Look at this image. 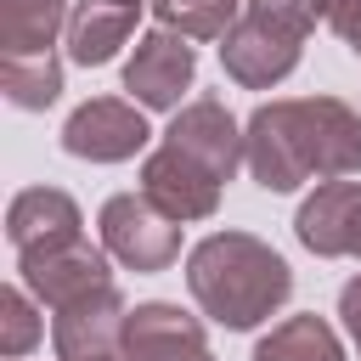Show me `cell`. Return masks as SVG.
<instances>
[{"label":"cell","instance_id":"cell-1","mask_svg":"<svg viewBox=\"0 0 361 361\" xmlns=\"http://www.w3.org/2000/svg\"><path fill=\"white\" fill-rule=\"evenodd\" d=\"M248 175L265 192H299L305 180L361 175V113L338 96H276L243 124Z\"/></svg>","mask_w":361,"mask_h":361},{"label":"cell","instance_id":"cell-2","mask_svg":"<svg viewBox=\"0 0 361 361\" xmlns=\"http://www.w3.org/2000/svg\"><path fill=\"white\" fill-rule=\"evenodd\" d=\"M186 288L197 299V310L226 327V333H248L259 322H271L288 293H293V271L288 259L254 237V231H209L203 243H192L186 254Z\"/></svg>","mask_w":361,"mask_h":361},{"label":"cell","instance_id":"cell-3","mask_svg":"<svg viewBox=\"0 0 361 361\" xmlns=\"http://www.w3.org/2000/svg\"><path fill=\"white\" fill-rule=\"evenodd\" d=\"M316 28V11L310 0H276V6H248L231 34L220 39V68L231 85L243 90H271L282 85L299 56H305V39Z\"/></svg>","mask_w":361,"mask_h":361},{"label":"cell","instance_id":"cell-4","mask_svg":"<svg viewBox=\"0 0 361 361\" xmlns=\"http://www.w3.org/2000/svg\"><path fill=\"white\" fill-rule=\"evenodd\" d=\"M102 226V248L124 265V271H169L180 259V220H169L147 192H113L96 214Z\"/></svg>","mask_w":361,"mask_h":361},{"label":"cell","instance_id":"cell-5","mask_svg":"<svg viewBox=\"0 0 361 361\" xmlns=\"http://www.w3.org/2000/svg\"><path fill=\"white\" fill-rule=\"evenodd\" d=\"M164 147H169V152H180L186 164H197V169H203L209 180H220V186L248 164L243 124H237V118H231V107H226V102H214V96L186 102V107L169 118Z\"/></svg>","mask_w":361,"mask_h":361},{"label":"cell","instance_id":"cell-6","mask_svg":"<svg viewBox=\"0 0 361 361\" xmlns=\"http://www.w3.org/2000/svg\"><path fill=\"white\" fill-rule=\"evenodd\" d=\"M147 141H152V130L141 118V102H124V96H90L62 124V152L85 158V164H124V158L147 152Z\"/></svg>","mask_w":361,"mask_h":361},{"label":"cell","instance_id":"cell-7","mask_svg":"<svg viewBox=\"0 0 361 361\" xmlns=\"http://www.w3.org/2000/svg\"><path fill=\"white\" fill-rule=\"evenodd\" d=\"M107 248L96 243H62V248H34V254H17V282L45 305V310H68L79 299H90L96 288H113V271H107Z\"/></svg>","mask_w":361,"mask_h":361},{"label":"cell","instance_id":"cell-8","mask_svg":"<svg viewBox=\"0 0 361 361\" xmlns=\"http://www.w3.org/2000/svg\"><path fill=\"white\" fill-rule=\"evenodd\" d=\"M197 79V51L192 39L169 34V28H147L124 62V90L141 102V107H158V113H180L186 90Z\"/></svg>","mask_w":361,"mask_h":361},{"label":"cell","instance_id":"cell-9","mask_svg":"<svg viewBox=\"0 0 361 361\" xmlns=\"http://www.w3.org/2000/svg\"><path fill=\"white\" fill-rule=\"evenodd\" d=\"M118 355L124 361H214L209 338H203V322L192 310L169 305V299H147V305L130 310Z\"/></svg>","mask_w":361,"mask_h":361},{"label":"cell","instance_id":"cell-10","mask_svg":"<svg viewBox=\"0 0 361 361\" xmlns=\"http://www.w3.org/2000/svg\"><path fill=\"white\" fill-rule=\"evenodd\" d=\"M124 322H130L124 293L118 288H96L90 299H79L68 310H51V350H56V361H102V355H118Z\"/></svg>","mask_w":361,"mask_h":361},{"label":"cell","instance_id":"cell-11","mask_svg":"<svg viewBox=\"0 0 361 361\" xmlns=\"http://www.w3.org/2000/svg\"><path fill=\"white\" fill-rule=\"evenodd\" d=\"M85 237V214L62 186H23L6 203V243L11 254H34V248H62Z\"/></svg>","mask_w":361,"mask_h":361},{"label":"cell","instance_id":"cell-12","mask_svg":"<svg viewBox=\"0 0 361 361\" xmlns=\"http://www.w3.org/2000/svg\"><path fill=\"white\" fill-rule=\"evenodd\" d=\"M141 192L169 214V220H209L220 209V180H209L197 164H186L180 152H169L164 141L141 158Z\"/></svg>","mask_w":361,"mask_h":361},{"label":"cell","instance_id":"cell-13","mask_svg":"<svg viewBox=\"0 0 361 361\" xmlns=\"http://www.w3.org/2000/svg\"><path fill=\"white\" fill-rule=\"evenodd\" d=\"M355 214H361V180H322V186L299 203L293 237H299L316 259H350Z\"/></svg>","mask_w":361,"mask_h":361},{"label":"cell","instance_id":"cell-14","mask_svg":"<svg viewBox=\"0 0 361 361\" xmlns=\"http://www.w3.org/2000/svg\"><path fill=\"white\" fill-rule=\"evenodd\" d=\"M141 6H118V0H79L68 17V56L79 68H102L118 56V45L135 34Z\"/></svg>","mask_w":361,"mask_h":361},{"label":"cell","instance_id":"cell-15","mask_svg":"<svg viewBox=\"0 0 361 361\" xmlns=\"http://www.w3.org/2000/svg\"><path fill=\"white\" fill-rule=\"evenodd\" d=\"M68 17V0H0V56H51Z\"/></svg>","mask_w":361,"mask_h":361},{"label":"cell","instance_id":"cell-16","mask_svg":"<svg viewBox=\"0 0 361 361\" xmlns=\"http://www.w3.org/2000/svg\"><path fill=\"white\" fill-rule=\"evenodd\" d=\"M248 361H344V344H338L333 322L310 310V316H288V322H276V327L254 344Z\"/></svg>","mask_w":361,"mask_h":361},{"label":"cell","instance_id":"cell-17","mask_svg":"<svg viewBox=\"0 0 361 361\" xmlns=\"http://www.w3.org/2000/svg\"><path fill=\"white\" fill-rule=\"evenodd\" d=\"M243 11H248V0H152L158 28H169L192 45L197 39H226Z\"/></svg>","mask_w":361,"mask_h":361},{"label":"cell","instance_id":"cell-18","mask_svg":"<svg viewBox=\"0 0 361 361\" xmlns=\"http://www.w3.org/2000/svg\"><path fill=\"white\" fill-rule=\"evenodd\" d=\"M0 90L23 113H45L62 96V62L51 56H0Z\"/></svg>","mask_w":361,"mask_h":361},{"label":"cell","instance_id":"cell-19","mask_svg":"<svg viewBox=\"0 0 361 361\" xmlns=\"http://www.w3.org/2000/svg\"><path fill=\"white\" fill-rule=\"evenodd\" d=\"M45 338V322H39V305L23 282H6L0 288V355L6 361H23L34 344Z\"/></svg>","mask_w":361,"mask_h":361},{"label":"cell","instance_id":"cell-20","mask_svg":"<svg viewBox=\"0 0 361 361\" xmlns=\"http://www.w3.org/2000/svg\"><path fill=\"white\" fill-rule=\"evenodd\" d=\"M310 11L361 56V0H310Z\"/></svg>","mask_w":361,"mask_h":361},{"label":"cell","instance_id":"cell-21","mask_svg":"<svg viewBox=\"0 0 361 361\" xmlns=\"http://www.w3.org/2000/svg\"><path fill=\"white\" fill-rule=\"evenodd\" d=\"M338 316H344V333L355 338V350H361V271L338 288Z\"/></svg>","mask_w":361,"mask_h":361},{"label":"cell","instance_id":"cell-22","mask_svg":"<svg viewBox=\"0 0 361 361\" xmlns=\"http://www.w3.org/2000/svg\"><path fill=\"white\" fill-rule=\"evenodd\" d=\"M350 259H361V214H355V237H350Z\"/></svg>","mask_w":361,"mask_h":361},{"label":"cell","instance_id":"cell-23","mask_svg":"<svg viewBox=\"0 0 361 361\" xmlns=\"http://www.w3.org/2000/svg\"><path fill=\"white\" fill-rule=\"evenodd\" d=\"M118 6H147V0H118Z\"/></svg>","mask_w":361,"mask_h":361},{"label":"cell","instance_id":"cell-24","mask_svg":"<svg viewBox=\"0 0 361 361\" xmlns=\"http://www.w3.org/2000/svg\"><path fill=\"white\" fill-rule=\"evenodd\" d=\"M248 6H276V0H248Z\"/></svg>","mask_w":361,"mask_h":361},{"label":"cell","instance_id":"cell-25","mask_svg":"<svg viewBox=\"0 0 361 361\" xmlns=\"http://www.w3.org/2000/svg\"><path fill=\"white\" fill-rule=\"evenodd\" d=\"M102 361H124V355H102Z\"/></svg>","mask_w":361,"mask_h":361}]
</instances>
